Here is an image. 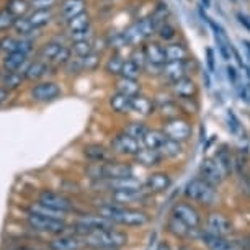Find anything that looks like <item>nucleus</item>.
<instances>
[{"label":"nucleus","mask_w":250,"mask_h":250,"mask_svg":"<svg viewBox=\"0 0 250 250\" xmlns=\"http://www.w3.org/2000/svg\"><path fill=\"white\" fill-rule=\"evenodd\" d=\"M133 113L141 118H149L157 115V106H155L154 97H149L146 93H139L133 100Z\"/></svg>","instance_id":"23"},{"label":"nucleus","mask_w":250,"mask_h":250,"mask_svg":"<svg viewBox=\"0 0 250 250\" xmlns=\"http://www.w3.org/2000/svg\"><path fill=\"white\" fill-rule=\"evenodd\" d=\"M62 95V90L53 80H46V82H40L36 83L35 87L31 88V97L33 100L41 102V103H48V102H54Z\"/></svg>","instance_id":"14"},{"label":"nucleus","mask_w":250,"mask_h":250,"mask_svg":"<svg viewBox=\"0 0 250 250\" xmlns=\"http://www.w3.org/2000/svg\"><path fill=\"white\" fill-rule=\"evenodd\" d=\"M70 49H72L74 56H87L90 53L97 51V41L95 36L88 38V40H79V41H70ZM98 53V51H97Z\"/></svg>","instance_id":"38"},{"label":"nucleus","mask_w":250,"mask_h":250,"mask_svg":"<svg viewBox=\"0 0 250 250\" xmlns=\"http://www.w3.org/2000/svg\"><path fill=\"white\" fill-rule=\"evenodd\" d=\"M172 93L177 100H190V98H198L200 95V85L193 75H187L183 79H178L175 82L164 85Z\"/></svg>","instance_id":"11"},{"label":"nucleus","mask_w":250,"mask_h":250,"mask_svg":"<svg viewBox=\"0 0 250 250\" xmlns=\"http://www.w3.org/2000/svg\"><path fill=\"white\" fill-rule=\"evenodd\" d=\"M157 250H172V249H170V247H168V245H167V244H164V242H162V244H159V247H157Z\"/></svg>","instance_id":"61"},{"label":"nucleus","mask_w":250,"mask_h":250,"mask_svg":"<svg viewBox=\"0 0 250 250\" xmlns=\"http://www.w3.org/2000/svg\"><path fill=\"white\" fill-rule=\"evenodd\" d=\"M28 224L31 226V229L40 230V232H49V234H61L65 228L64 221L61 218L38 213L35 209L28 213Z\"/></svg>","instance_id":"8"},{"label":"nucleus","mask_w":250,"mask_h":250,"mask_svg":"<svg viewBox=\"0 0 250 250\" xmlns=\"http://www.w3.org/2000/svg\"><path fill=\"white\" fill-rule=\"evenodd\" d=\"M49 70V62H46L43 59H38V61H33V62L28 64V67L25 70V79L26 80H40L43 79Z\"/></svg>","instance_id":"34"},{"label":"nucleus","mask_w":250,"mask_h":250,"mask_svg":"<svg viewBox=\"0 0 250 250\" xmlns=\"http://www.w3.org/2000/svg\"><path fill=\"white\" fill-rule=\"evenodd\" d=\"M7 8L17 18H21L26 15L28 10L31 8V5H30V0H8Z\"/></svg>","instance_id":"46"},{"label":"nucleus","mask_w":250,"mask_h":250,"mask_svg":"<svg viewBox=\"0 0 250 250\" xmlns=\"http://www.w3.org/2000/svg\"><path fill=\"white\" fill-rule=\"evenodd\" d=\"M165 58H167V62H172V61H187L193 58L191 51L188 48L187 41L178 38L175 41H170V43H165Z\"/></svg>","instance_id":"19"},{"label":"nucleus","mask_w":250,"mask_h":250,"mask_svg":"<svg viewBox=\"0 0 250 250\" xmlns=\"http://www.w3.org/2000/svg\"><path fill=\"white\" fill-rule=\"evenodd\" d=\"M147 125L143 121H131L126 125V128H125V133H128L129 136H133L134 139H138V141H143L144 138V134L147 133Z\"/></svg>","instance_id":"47"},{"label":"nucleus","mask_w":250,"mask_h":250,"mask_svg":"<svg viewBox=\"0 0 250 250\" xmlns=\"http://www.w3.org/2000/svg\"><path fill=\"white\" fill-rule=\"evenodd\" d=\"M115 90L126 93L129 97H136L139 93H143V82L141 79H131V77H116L115 82Z\"/></svg>","instance_id":"27"},{"label":"nucleus","mask_w":250,"mask_h":250,"mask_svg":"<svg viewBox=\"0 0 250 250\" xmlns=\"http://www.w3.org/2000/svg\"><path fill=\"white\" fill-rule=\"evenodd\" d=\"M172 216H175L177 219L185 223L190 229H196L201 223L200 213L191 205H188V203H177L172 209Z\"/></svg>","instance_id":"17"},{"label":"nucleus","mask_w":250,"mask_h":250,"mask_svg":"<svg viewBox=\"0 0 250 250\" xmlns=\"http://www.w3.org/2000/svg\"><path fill=\"white\" fill-rule=\"evenodd\" d=\"M162 131L168 139L178 141V143H187V141L191 138L193 126L188 118L178 115V116L168 118V120H164Z\"/></svg>","instance_id":"6"},{"label":"nucleus","mask_w":250,"mask_h":250,"mask_svg":"<svg viewBox=\"0 0 250 250\" xmlns=\"http://www.w3.org/2000/svg\"><path fill=\"white\" fill-rule=\"evenodd\" d=\"M226 72H228V79H229L230 85L237 87V83H239V72H237V69H235L234 65L229 64L228 67H226Z\"/></svg>","instance_id":"56"},{"label":"nucleus","mask_w":250,"mask_h":250,"mask_svg":"<svg viewBox=\"0 0 250 250\" xmlns=\"http://www.w3.org/2000/svg\"><path fill=\"white\" fill-rule=\"evenodd\" d=\"M23 79H25V75L20 72H8V70H5V74L2 75V83L8 90H13V88H18L21 85Z\"/></svg>","instance_id":"48"},{"label":"nucleus","mask_w":250,"mask_h":250,"mask_svg":"<svg viewBox=\"0 0 250 250\" xmlns=\"http://www.w3.org/2000/svg\"><path fill=\"white\" fill-rule=\"evenodd\" d=\"M13 250H33L30 247H17V249H13Z\"/></svg>","instance_id":"62"},{"label":"nucleus","mask_w":250,"mask_h":250,"mask_svg":"<svg viewBox=\"0 0 250 250\" xmlns=\"http://www.w3.org/2000/svg\"><path fill=\"white\" fill-rule=\"evenodd\" d=\"M232 2H234V0H232Z\"/></svg>","instance_id":"64"},{"label":"nucleus","mask_w":250,"mask_h":250,"mask_svg":"<svg viewBox=\"0 0 250 250\" xmlns=\"http://www.w3.org/2000/svg\"><path fill=\"white\" fill-rule=\"evenodd\" d=\"M0 49H2V41H0Z\"/></svg>","instance_id":"63"},{"label":"nucleus","mask_w":250,"mask_h":250,"mask_svg":"<svg viewBox=\"0 0 250 250\" xmlns=\"http://www.w3.org/2000/svg\"><path fill=\"white\" fill-rule=\"evenodd\" d=\"M33 49H35V41L31 40L30 36H21L18 38V43H17V51L18 53H23V54H31Z\"/></svg>","instance_id":"52"},{"label":"nucleus","mask_w":250,"mask_h":250,"mask_svg":"<svg viewBox=\"0 0 250 250\" xmlns=\"http://www.w3.org/2000/svg\"><path fill=\"white\" fill-rule=\"evenodd\" d=\"M123 77H131V79H141L144 75V69L134 62L133 59L126 58L125 64H123Z\"/></svg>","instance_id":"45"},{"label":"nucleus","mask_w":250,"mask_h":250,"mask_svg":"<svg viewBox=\"0 0 250 250\" xmlns=\"http://www.w3.org/2000/svg\"><path fill=\"white\" fill-rule=\"evenodd\" d=\"M133 175V167L129 164L121 162H102L97 164V175L95 178L103 180H113V178H121Z\"/></svg>","instance_id":"12"},{"label":"nucleus","mask_w":250,"mask_h":250,"mask_svg":"<svg viewBox=\"0 0 250 250\" xmlns=\"http://www.w3.org/2000/svg\"><path fill=\"white\" fill-rule=\"evenodd\" d=\"M235 18L239 20V23L242 25L245 30H247L249 33H250V18L245 15V13H242V12H237L235 13Z\"/></svg>","instance_id":"57"},{"label":"nucleus","mask_w":250,"mask_h":250,"mask_svg":"<svg viewBox=\"0 0 250 250\" xmlns=\"http://www.w3.org/2000/svg\"><path fill=\"white\" fill-rule=\"evenodd\" d=\"M180 38V30L178 26L175 25V21L172 18L168 20L162 21L160 25L157 26V31H155V40H159L160 43H170V41H175Z\"/></svg>","instance_id":"26"},{"label":"nucleus","mask_w":250,"mask_h":250,"mask_svg":"<svg viewBox=\"0 0 250 250\" xmlns=\"http://www.w3.org/2000/svg\"><path fill=\"white\" fill-rule=\"evenodd\" d=\"M106 187L110 188L111 191H115V190H143L144 188L143 183H141L138 178H134L133 175L106 180Z\"/></svg>","instance_id":"30"},{"label":"nucleus","mask_w":250,"mask_h":250,"mask_svg":"<svg viewBox=\"0 0 250 250\" xmlns=\"http://www.w3.org/2000/svg\"><path fill=\"white\" fill-rule=\"evenodd\" d=\"M65 31L70 41L88 40L93 38V18L88 12H83L80 15L70 18L65 21Z\"/></svg>","instance_id":"7"},{"label":"nucleus","mask_w":250,"mask_h":250,"mask_svg":"<svg viewBox=\"0 0 250 250\" xmlns=\"http://www.w3.org/2000/svg\"><path fill=\"white\" fill-rule=\"evenodd\" d=\"M228 123H229V131L232 134H239L240 131V123L237 120V116H235V113L232 110L228 111Z\"/></svg>","instance_id":"55"},{"label":"nucleus","mask_w":250,"mask_h":250,"mask_svg":"<svg viewBox=\"0 0 250 250\" xmlns=\"http://www.w3.org/2000/svg\"><path fill=\"white\" fill-rule=\"evenodd\" d=\"M168 229L175 235H180V237H185L188 234V230H190V228H188L185 223H182L180 219H177L175 216H172L170 221H168Z\"/></svg>","instance_id":"51"},{"label":"nucleus","mask_w":250,"mask_h":250,"mask_svg":"<svg viewBox=\"0 0 250 250\" xmlns=\"http://www.w3.org/2000/svg\"><path fill=\"white\" fill-rule=\"evenodd\" d=\"M125 59L126 58H123L121 53H111L110 58L106 59L105 65H103V70H105L108 75H111V77H121Z\"/></svg>","instance_id":"36"},{"label":"nucleus","mask_w":250,"mask_h":250,"mask_svg":"<svg viewBox=\"0 0 250 250\" xmlns=\"http://www.w3.org/2000/svg\"><path fill=\"white\" fill-rule=\"evenodd\" d=\"M83 247V242L79 237L72 235H64V237L53 239L49 242L51 250H80Z\"/></svg>","instance_id":"32"},{"label":"nucleus","mask_w":250,"mask_h":250,"mask_svg":"<svg viewBox=\"0 0 250 250\" xmlns=\"http://www.w3.org/2000/svg\"><path fill=\"white\" fill-rule=\"evenodd\" d=\"M126 242H128V235L113 229L95 230V232L85 235V244L88 247L100 249V250H111V249L123 247Z\"/></svg>","instance_id":"3"},{"label":"nucleus","mask_w":250,"mask_h":250,"mask_svg":"<svg viewBox=\"0 0 250 250\" xmlns=\"http://www.w3.org/2000/svg\"><path fill=\"white\" fill-rule=\"evenodd\" d=\"M185 196L188 200L201 203V205H213L216 201V190L211 183H208L203 178H191L185 185Z\"/></svg>","instance_id":"5"},{"label":"nucleus","mask_w":250,"mask_h":250,"mask_svg":"<svg viewBox=\"0 0 250 250\" xmlns=\"http://www.w3.org/2000/svg\"><path fill=\"white\" fill-rule=\"evenodd\" d=\"M75 228H77V232L88 235V234L95 232V230L111 229L113 223L110 219H106L98 214V216H87V218H82L77 224H75Z\"/></svg>","instance_id":"18"},{"label":"nucleus","mask_w":250,"mask_h":250,"mask_svg":"<svg viewBox=\"0 0 250 250\" xmlns=\"http://www.w3.org/2000/svg\"><path fill=\"white\" fill-rule=\"evenodd\" d=\"M105 41H106V46L108 49H111V53H121L123 49L129 48L128 41H126V36L125 33H118V31H111L110 35L105 36Z\"/></svg>","instance_id":"40"},{"label":"nucleus","mask_w":250,"mask_h":250,"mask_svg":"<svg viewBox=\"0 0 250 250\" xmlns=\"http://www.w3.org/2000/svg\"><path fill=\"white\" fill-rule=\"evenodd\" d=\"M165 139H167V136L162 129H152L149 128L147 133L144 134L143 141H141V144H143V147H149V149H155L159 150L162 147V144L165 143Z\"/></svg>","instance_id":"33"},{"label":"nucleus","mask_w":250,"mask_h":250,"mask_svg":"<svg viewBox=\"0 0 250 250\" xmlns=\"http://www.w3.org/2000/svg\"><path fill=\"white\" fill-rule=\"evenodd\" d=\"M17 23V17L8 10V8H3L0 10V31H7L10 28L15 26Z\"/></svg>","instance_id":"50"},{"label":"nucleus","mask_w":250,"mask_h":250,"mask_svg":"<svg viewBox=\"0 0 250 250\" xmlns=\"http://www.w3.org/2000/svg\"><path fill=\"white\" fill-rule=\"evenodd\" d=\"M144 198V190H115L111 191V200L120 206H125L128 203L141 201Z\"/></svg>","instance_id":"31"},{"label":"nucleus","mask_w":250,"mask_h":250,"mask_svg":"<svg viewBox=\"0 0 250 250\" xmlns=\"http://www.w3.org/2000/svg\"><path fill=\"white\" fill-rule=\"evenodd\" d=\"M33 10H53L59 5V0H30Z\"/></svg>","instance_id":"53"},{"label":"nucleus","mask_w":250,"mask_h":250,"mask_svg":"<svg viewBox=\"0 0 250 250\" xmlns=\"http://www.w3.org/2000/svg\"><path fill=\"white\" fill-rule=\"evenodd\" d=\"M196 70H198V64L193 58L187 61H172V62H165L160 67L159 79L164 82V85H167V83H172L178 79L187 77V75H193Z\"/></svg>","instance_id":"4"},{"label":"nucleus","mask_w":250,"mask_h":250,"mask_svg":"<svg viewBox=\"0 0 250 250\" xmlns=\"http://www.w3.org/2000/svg\"><path fill=\"white\" fill-rule=\"evenodd\" d=\"M40 205H43L46 208L53 211H58V213H69V211L74 209V205L69 198H65L64 195L61 193H56V191H41L40 195V200H38Z\"/></svg>","instance_id":"13"},{"label":"nucleus","mask_w":250,"mask_h":250,"mask_svg":"<svg viewBox=\"0 0 250 250\" xmlns=\"http://www.w3.org/2000/svg\"><path fill=\"white\" fill-rule=\"evenodd\" d=\"M200 177L203 180H206L208 183H211L213 187H218L224 182L226 173L223 172V168L219 167L218 162L213 159H205L200 164Z\"/></svg>","instance_id":"16"},{"label":"nucleus","mask_w":250,"mask_h":250,"mask_svg":"<svg viewBox=\"0 0 250 250\" xmlns=\"http://www.w3.org/2000/svg\"><path fill=\"white\" fill-rule=\"evenodd\" d=\"M159 150H160V154L164 155V159H175L183 152V143H178V141L167 138Z\"/></svg>","instance_id":"43"},{"label":"nucleus","mask_w":250,"mask_h":250,"mask_svg":"<svg viewBox=\"0 0 250 250\" xmlns=\"http://www.w3.org/2000/svg\"><path fill=\"white\" fill-rule=\"evenodd\" d=\"M242 44H244L245 54H247V59H250V41H249V40H244V41H242Z\"/></svg>","instance_id":"59"},{"label":"nucleus","mask_w":250,"mask_h":250,"mask_svg":"<svg viewBox=\"0 0 250 250\" xmlns=\"http://www.w3.org/2000/svg\"><path fill=\"white\" fill-rule=\"evenodd\" d=\"M150 18L155 21V25H160L162 21L168 20V18H172V12H170V7L167 5L165 2H159L157 5L154 7V10L150 12Z\"/></svg>","instance_id":"44"},{"label":"nucleus","mask_w":250,"mask_h":250,"mask_svg":"<svg viewBox=\"0 0 250 250\" xmlns=\"http://www.w3.org/2000/svg\"><path fill=\"white\" fill-rule=\"evenodd\" d=\"M203 240L211 250H239L235 245H232L228 240H224L219 235H214L211 232H206V235H203Z\"/></svg>","instance_id":"42"},{"label":"nucleus","mask_w":250,"mask_h":250,"mask_svg":"<svg viewBox=\"0 0 250 250\" xmlns=\"http://www.w3.org/2000/svg\"><path fill=\"white\" fill-rule=\"evenodd\" d=\"M136 162L143 167H157L164 162V155L160 154V150L155 149H149V147H141L139 152L134 155Z\"/></svg>","instance_id":"28"},{"label":"nucleus","mask_w":250,"mask_h":250,"mask_svg":"<svg viewBox=\"0 0 250 250\" xmlns=\"http://www.w3.org/2000/svg\"><path fill=\"white\" fill-rule=\"evenodd\" d=\"M64 46L65 44L59 43V41H48V43H46L40 51V59H43V61H46V62H49V64H53L54 59L58 58V54L61 53V49H62Z\"/></svg>","instance_id":"41"},{"label":"nucleus","mask_w":250,"mask_h":250,"mask_svg":"<svg viewBox=\"0 0 250 250\" xmlns=\"http://www.w3.org/2000/svg\"><path fill=\"white\" fill-rule=\"evenodd\" d=\"M87 7H88L87 0H61L58 5V12H59V17L62 18L64 21H67L70 18L87 12Z\"/></svg>","instance_id":"20"},{"label":"nucleus","mask_w":250,"mask_h":250,"mask_svg":"<svg viewBox=\"0 0 250 250\" xmlns=\"http://www.w3.org/2000/svg\"><path fill=\"white\" fill-rule=\"evenodd\" d=\"M214 160L218 162V165L221 168H223V172L226 173V177L229 175L230 172H234V157L232 154H230V150L226 147V146H223L218 152H216L214 155Z\"/></svg>","instance_id":"39"},{"label":"nucleus","mask_w":250,"mask_h":250,"mask_svg":"<svg viewBox=\"0 0 250 250\" xmlns=\"http://www.w3.org/2000/svg\"><path fill=\"white\" fill-rule=\"evenodd\" d=\"M133 100H134V97H129V95H126V93L115 90L110 95V98H108V105H110L113 113L125 116V115L133 113Z\"/></svg>","instance_id":"21"},{"label":"nucleus","mask_w":250,"mask_h":250,"mask_svg":"<svg viewBox=\"0 0 250 250\" xmlns=\"http://www.w3.org/2000/svg\"><path fill=\"white\" fill-rule=\"evenodd\" d=\"M155 31H157V25L150 15H147L134 20L123 33H125L129 48H136V46H143L146 41L154 40Z\"/></svg>","instance_id":"2"},{"label":"nucleus","mask_w":250,"mask_h":250,"mask_svg":"<svg viewBox=\"0 0 250 250\" xmlns=\"http://www.w3.org/2000/svg\"><path fill=\"white\" fill-rule=\"evenodd\" d=\"M172 187V177L167 172H154L147 177L144 183L146 191L149 193H164Z\"/></svg>","instance_id":"22"},{"label":"nucleus","mask_w":250,"mask_h":250,"mask_svg":"<svg viewBox=\"0 0 250 250\" xmlns=\"http://www.w3.org/2000/svg\"><path fill=\"white\" fill-rule=\"evenodd\" d=\"M83 154L88 160L92 162H97V164H102V162H108L110 159V150L106 147H103L100 144H90V146H85L83 147Z\"/></svg>","instance_id":"35"},{"label":"nucleus","mask_w":250,"mask_h":250,"mask_svg":"<svg viewBox=\"0 0 250 250\" xmlns=\"http://www.w3.org/2000/svg\"><path fill=\"white\" fill-rule=\"evenodd\" d=\"M28 56L23 54V53H7L5 59H3V69L8 70V72H20L23 69V74L28 67Z\"/></svg>","instance_id":"29"},{"label":"nucleus","mask_w":250,"mask_h":250,"mask_svg":"<svg viewBox=\"0 0 250 250\" xmlns=\"http://www.w3.org/2000/svg\"><path fill=\"white\" fill-rule=\"evenodd\" d=\"M8 100V88L0 87V105H3Z\"/></svg>","instance_id":"58"},{"label":"nucleus","mask_w":250,"mask_h":250,"mask_svg":"<svg viewBox=\"0 0 250 250\" xmlns=\"http://www.w3.org/2000/svg\"><path fill=\"white\" fill-rule=\"evenodd\" d=\"M17 30V33L20 36H31L33 33H36L38 30L35 26L31 25L30 20H28L26 17H21V18H17V23H15V26H13Z\"/></svg>","instance_id":"49"},{"label":"nucleus","mask_w":250,"mask_h":250,"mask_svg":"<svg viewBox=\"0 0 250 250\" xmlns=\"http://www.w3.org/2000/svg\"><path fill=\"white\" fill-rule=\"evenodd\" d=\"M209 70H205V72H203V77H205V85H206V88H209L211 87V80H209Z\"/></svg>","instance_id":"60"},{"label":"nucleus","mask_w":250,"mask_h":250,"mask_svg":"<svg viewBox=\"0 0 250 250\" xmlns=\"http://www.w3.org/2000/svg\"><path fill=\"white\" fill-rule=\"evenodd\" d=\"M143 49H144V54H146V61H147V65H146V70H155L157 77L160 75V67L167 62V58H165V48H164V43H160L159 40H149L146 41L143 44Z\"/></svg>","instance_id":"10"},{"label":"nucleus","mask_w":250,"mask_h":250,"mask_svg":"<svg viewBox=\"0 0 250 250\" xmlns=\"http://www.w3.org/2000/svg\"><path fill=\"white\" fill-rule=\"evenodd\" d=\"M102 64V53H90L87 56H72V59L64 65L65 72L77 75L83 72H95Z\"/></svg>","instance_id":"9"},{"label":"nucleus","mask_w":250,"mask_h":250,"mask_svg":"<svg viewBox=\"0 0 250 250\" xmlns=\"http://www.w3.org/2000/svg\"><path fill=\"white\" fill-rule=\"evenodd\" d=\"M205 56H206L208 70H209V74H214L216 72V53H214V49L213 48H206Z\"/></svg>","instance_id":"54"},{"label":"nucleus","mask_w":250,"mask_h":250,"mask_svg":"<svg viewBox=\"0 0 250 250\" xmlns=\"http://www.w3.org/2000/svg\"><path fill=\"white\" fill-rule=\"evenodd\" d=\"M98 214L110 219L113 224L121 226H144L149 223V216L144 211L128 209L120 205H105L98 209Z\"/></svg>","instance_id":"1"},{"label":"nucleus","mask_w":250,"mask_h":250,"mask_svg":"<svg viewBox=\"0 0 250 250\" xmlns=\"http://www.w3.org/2000/svg\"><path fill=\"white\" fill-rule=\"evenodd\" d=\"M111 149L115 154H120V155H134L139 152L141 149V141L134 139L133 136H129L128 133H120L116 134L115 138L111 141Z\"/></svg>","instance_id":"15"},{"label":"nucleus","mask_w":250,"mask_h":250,"mask_svg":"<svg viewBox=\"0 0 250 250\" xmlns=\"http://www.w3.org/2000/svg\"><path fill=\"white\" fill-rule=\"evenodd\" d=\"M208 21H209L211 28L214 30V40H216V44H218L221 58H223L226 62H229V61L232 59V49L234 48H232V44H230L228 35H226V31L218 25V23H214L211 20H208Z\"/></svg>","instance_id":"24"},{"label":"nucleus","mask_w":250,"mask_h":250,"mask_svg":"<svg viewBox=\"0 0 250 250\" xmlns=\"http://www.w3.org/2000/svg\"><path fill=\"white\" fill-rule=\"evenodd\" d=\"M26 18L36 30H41L54 20V13L53 10H33L30 15H26Z\"/></svg>","instance_id":"37"},{"label":"nucleus","mask_w":250,"mask_h":250,"mask_svg":"<svg viewBox=\"0 0 250 250\" xmlns=\"http://www.w3.org/2000/svg\"><path fill=\"white\" fill-rule=\"evenodd\" d=\"M230 229H232V224H230V221L224 214L219 213L209 214V218H208V232L224 237L226 234L230 232Z\"/></svg>","instance_id":"25"}]
</instances>
